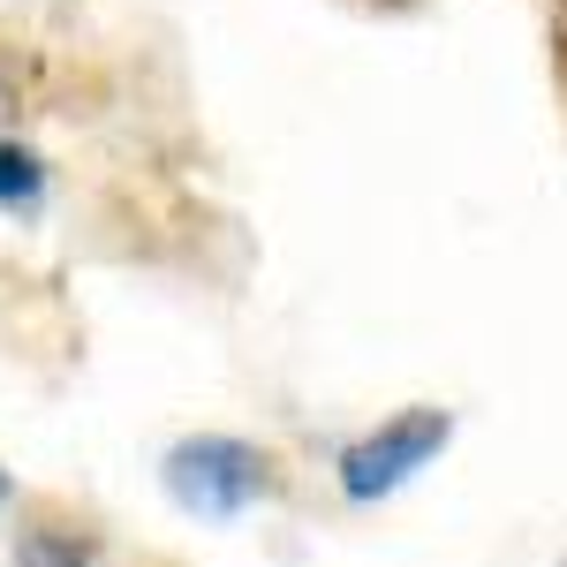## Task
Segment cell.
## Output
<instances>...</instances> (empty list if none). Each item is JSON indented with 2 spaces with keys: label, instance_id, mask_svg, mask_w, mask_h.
<instances>
[{
  "label": "cell",
  "instance_id": "4",
  "mask_svg": "<svg viewBox=\"0 0 567 567\" xmlns=\"http://www.w3.org/2000/svg\"><path fill=\"white\" fill-rule=\"evenodd\" d=\"M16 567H91V537L61 523H31L16 537Z\"/></svg>",
  "mask_w": 567,
  "mask_h": 567
},
{
  "label": "cell",
  "instance_id": "2",
  "mask_svg": "<svg viewBox=\"0 0 567 567\" xmlns=\"http://www.w3.org/2000/svg\"><path fill=\"white\" fill-rule=\"evenodd\" d=\"M446 439H454V409H401L393 424H379V432H363L355 446H341V492H349L355 507L386 499L416 470H432L439 454H446Z\"/></svg>",
  "mask_w": 567,
  "mask_h": 567
},
{
  "label": "cell",
  "instance_id": "1",
  "mask_svg": "<svg viewBox=\"0 0 567 567\" xmlns=\"http://www.w3.org/2000/svg\"><path fill=\"white\" fill-rule=\"evenodd\" d=\"M159 484L182 515L197 523H235L250 515L258 499L280 492V462L250 446V439H227V432H197V439H175L167 462H159Z\"/></svg>",
  "mask_w": 567,
  "mask_h": 567
},
{
  "label": "cell",
  "instance_id": "3",
  "mask_svg": "<svg viewBox=\"0 0 567 567\" xmlns=\"http://www.w3.org/2000/svg\"><path fill=\"white\" fill-rule=\"evenodd\" d=\"M45 205V159L31 144H0V213H39Z\"/></svg>",
  "mask_w": 567,
  "mask_h": 567
},
{
  "label": "cell",
  "instance_id": "6",
  "mask_svg": "<svg viewBox=\"0 0 567 567\" xmlns=\"http://www.w3.org/2000/svg\"><path fill=\"white\" fill-rule=\"evenodd\" d=\"M0 499H8V477H0Z\"/></svg>",
  "mask_w": 567,
  "mask_h": 567
},
{
  "label": "cell",
  "instance_id": "5",
  "mask_svg": "<svg viewBox=\"0 0 567 567\" xmlns=\"http://www.w3.org/2000/svg\"><path fill=\"white\" fill-rule=\"evenodd\" d=\"M0 114H16V61L0 53Z\"/></svg>",
  "mask_w": 567,
  "mask_h": 567
}]
</instances>
